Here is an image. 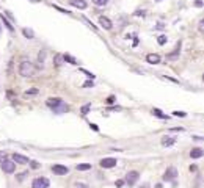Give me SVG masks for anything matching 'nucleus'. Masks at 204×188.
I'll use <instances>...</instances> for the list:
<instances>
[{
  "instance_id": "ddd939ff",
  "label": "nucleus",
  "mask_w": 204,
  "mask_h": 188,
  "mask_svg": "<svg viewBox=\"0 0 204 188\" xmlns=\"http://www.w3.org/2000/svg\"><path fill=\"white\" fill-rule=\"evenodd\" d=\"M202 154H204V150L201 147H195V149H192L190 157L192 158H199V157H202Z\"/></svg>"
},
{
  "instance_id": "72a5a7b5",
  "label": "nucleus",
  "mask_w": 204,
  "mask_h": 188,
  "mask_svg": "<svg viewBox=\"0 0 204 188\" xmlns=\"http://www.w3.org/2000/svg\"><path fill=\"white\" fill-rule=\"evenodd\" d=\"M202 25H204V21L201 19V21H199V27H198V28H199V32H202Z\"/></svg>"
},
{
  "instance_id": "7c9ffc66",
  "label": "nucleus",
  "mask_w": 204,
  "mask_h": 188,
  "mask_svg": "<svg viewBox=\"0 0 204 188\" xmlns=\"http://www.w3.org/2000/svg\"><path fill=\"white\" fill-rule=\"evenodd\" d=\"M113 102H115V97H113V96H110V97L107 99V103H113Z\"/></svg>"
},
{
  "instance_id": "aec40b11",
  "label": "nucleus",
  "mask_w": 204,
  "mask_h": 188,
  "mask_svg": "<svg viewBox=\"0 0 204 188\" xmlns=\"http://www.w3.org/2000/svg\"><path fill=\"white\" fill-rule=\"evenodd\" d=\"M166 41H168V38H166V36H165V35H160V36H159V38H157V42H159V44H160V45H163V44H165V42H166Z\"/></svg>"
},
{
  "instance_id": "9b49d317",
  "label": "nucleus",
  "mask_w": 204,
  "mask_h": 188,
  "mask_svg": "<svg viewBox=\"0 0 204 188\" xmlns=\"http://www.w3.org/2000/svg\"><path fill=\"white\" fill-rule=\"evenodd\" d=\"M13 162L14 163H21V165H25V163H29V158L21 155V154H13Z\"/></svg>"
},
{
  "instance_id": "4c0bfd02",
  "label": "nucleus",
  "mask_w": 204,
  "mask_h": 188,
  "mask_svg": "<svg viewBox=\"0 0 204 188\" xmlns=\"http://www.w3.org/2000/svg\"><path fill=\"white\" fill-rule=\"evenodd\" d=\"M32 2H38V0H32Z\"/></svg>"
},
{
  "instance_id": "20e7f679",
  "label": "nucleus",
  "mask_w": 204,
  "mask_h": 188,
  "mask_svg": "<svg viewBox=\"0 0 204 188\" xmlns=\"http://www.w3.org/2000/svg\"><path fill=\"white\" fill-rule=\"evenodd\" d=\"M138 179H140V174H138L137 171H129L127 176H126V182H127L129 186H134Z\"/></svg>"
},
{
  "instance_id": "a878e982",
  "label": "nucleus",
  "mask_w": 204,
  "mask_h": 188,
  "mask_svg": "<svg viewBox=\"0 0 204 188\" xmlns=\"http://www.w3.org/2000/svg\"><path fill=\"white\" fill-rule=\"evenodd\" d=\"M38 89H30V91H25V96H29V94H36Z\"/></svg>"
},
{
  "instance_id": "cd10ccee",
  "label": "nucleus",
  "mask_w": 204,
  "mask_h": 188,
  "mask_svg": "<svg viewBox=\"0 0 204 188\" xmlns=\"http://www.w3.org/2000/svg\"><path fill=\"white\" fill-rule=\"evenodd\" d=\"M38 60H39V63H42V61H44V52H41V53H39Z\"/></svg>"
},
{
  "instance_id": "0eeeda50",
  "label": "nucleus",
  "mask_w": 204,
  "mask_h": 188,
  "mask_svg": "<svg viewBox=\"0 0 204 188\" xmlns=\"http://www.w3.org/2000/svg\"><path fill=\"white\" fill-rule=\"evenodd\" d=\"M116 163H118L116 158H110V157L100 160V166L102 168H113V166H116Z\"/></svg>"
},
{
  "instance_id": "6e6552de",
  "label": "nucleus",
  "mask_w": 204,
  "mask_h": 188,
  "mask_svg": "<svg viewBox=\"0 0 204 188\" xmlns=\"http://www.w3.org/2000/svg\"><path fill=\"white\" fill-rule=\"evenodd\" d=\"M52 171L55 174H58V176H64V174H68L69 173V169L66 166H63V165H53L52 166Z\"/></svg>"
},
{
  "instance_id": "58836bf2",
  "label": "nucleus",
  "mask_w": 204,
  "mask_h": 188,
  "mask_svg": "<svg viewBox=\"0 0 204 188\" xmlns=\"http://www.w3.org/2000/svg\"><path fill=\"white\" fill-rule=\"evenodd\" d=\"M157 2H160V0H157Z\"/></svg>"
},
{
  "instance_id": "423d86ee",
  "label": "nucleus",
  "mask_w": 204,
  "mask_h": 188,
  "mask_svg": "<svg viewBox=\"0 0 204 188\" xmlns=\"http://www.w3.org/2000/svg\"><path fill=\"white\" fill-rule=\"evenodd\" d=\"M176 176H178V169H176V168H168L165 171V174H163V180H166V182L174 180Z\"/></svg>"
},
{
  "instance_id": "f704fd0d",
  "label": "nucleus",
  "mask_w": 204,
  "mask_h": 188,
  "mask_svg": "<svg viewBox=\"0 0 204 188\" xmlns=\"http://www.w3.org/2000/svg\"><path fill=\"white\" fill-rule=\"evenodd\" d=\"M90 126H91V129H93V130H96V132L99 130V127H97L96 124H90Z\"/></svg>"
},
{
  "instance_id": "b1692460",
  "label": "nucleus",
  "mask_w": 204,
  "mask_h": 188,
  "mask_svg": "<svg viewBox=\"0 0 204 188\" xmlns=\"http://www.w3.org/2000/svg\"><path fill=\"white\" fill-rule=\"evenodd\" d=\"M178 53H179V44H178V49H174V52L168 55V58H174V56H176V55H178Z\"/></svg>"
},
{
  "instance_id": "bb28decb",
  "label": "nucleus",
  "mask_w": 204,
  "mask_h": 188,
  "mask_svg": "<svg viewBox=\"0 0 204 188\" xmlns=\"http://www.w3.org/2000/svg\"><path fill=\"white\" fill-rule=\"evenodd\" d=\"M93 86V82H87V83H83V88H90Z\"/></svg>"
},
{
  "instance_id": "6ab92c4d",
  "label": "nucleus",
  "mask_w": 204,
  "mask_h": 188,
  "mask_svg": "<svg viewBox=\"0 0 204 188\" xmlns=\"http://www.w3.org/2000/svg\"><path fill=\"white\" fill-rule=\"evenodd\" d=\"M93 3H94L96 6H105L108 3V0H93Z\"/></svg>"
},
{
  "instance_id": "e433bc0d",
  "label": "nucleus",
  "mask_w": 204,
  "mask_h": 188,
  "mask_svg": "<svg viewBox=\"0 0 204 188\" xmlns=\"http://www.w3.org/2000/svg\"><path fill=\"white\" fill-rule=\"evenodd\" d=\"M155 188H162V185H160V183H157V185H155Z\"/></svg>"
},
{
  "instance_id": "393cba45",
  "label": "nucleus",
  "mask_w": 204,
  "mask_h": 188,
  "mask_svg": "<svg viewBox=\"0 0 204 188\" xmlns=\"http://www.w3.org/2000/svg\"><path fill=\"white\" fill-rule=\"evenodd\" d=\"M173 115H174V116H181V118H184L185 113H184V111H173Z\"/></svg>"
},
{
  "instance_id": "4be33fe9",
  "label": "nucleus",
  "mask_w": 204,
  "mask_h": 188,
  "mask_svg": "<svg viewBox=\"0 0 204 188\" xmlns=\"http://www.w3.org/2000/svg\"><path fill=\"white\" fill-rule=\"evenodd\" d=\"M0 17H2V21H3V24L6 25V28H8V30H13V25H11V24L8 22V21H6L5 17H3V14H0Z\"/></svg>"
},
{
  "instance_id": "c756f323",
  "label": "nucleus",
  "mask_w": 204,
  "mask_h": 188,
  "mask_svg": "<svg viewBox=\"0 0 204 188\" xmlns=\"http://www.w3.org/2000/svg\"><path fill=\"white\" fill-rule=\"evenodd\" d=\"M32 168H33V169L39 168V163H38V162H32Z\"/></svg>"
},
{
  "instance_id": "f3484780",
  "label": "nucleus",
  "mask_w": 204,
  "mask_h": 188,
  "mask_svg": "<svg viewBox=\"0 0 204 188\" xmlns=\"http://www.w3.org/2000/svg\"><path fill=\"white\" fill-rule=\"evenodd\" d=\"M63 60H64V61H69L71 64H77V60L74 58V56H71V55H64Z\"/></svg>"
},
{
  "instance_id": "f257e3e1",
  "label": "nucleus",
  "mask_w": 204,
  "mask_h": 188,
  "mask_svg": "<svg viewBox=\"0 0 204 188\" xmlns=\"http://www.w3.org/2000/svg\"><path fill=\"white\" fill-rule=\"evenodd\" d=\"M46 103H47V107L50 110H53V113H57V115H63V113L69 111V105L64 103L63 99H60V97H49L46 100Z\"/></svg>"
},
{
  "instance_id": "f8f14e48",
  "label": "nucleus",
  "mask_w": 204,
  "mask_h": 188,
  "mask_svg": "<svg viewBox=\"0 0 204 188\" xmlns=\"http://www.w3.org/2000/svg\"><path fill=\"white\" fill-rule=\"evenodd\" d=\"M69 3L76 8H80V9H85L87 8V2L85 0H69Z\"/></svg>"
},
{
  "instance_id": "1a4fd4ad",
  "label": "nucleus",
  "mask_w": 204,
  "mask_h": 188,
  "mask_svg": "<svg viewBox=\"0 0 204 188\" xmlns=\"http://www.w3.org/2000/svg\"><path fill=\"white\" fill-rule=\"evenodd\" d=\"M99 24L104 27L105 30H112V27H113L112 21H110L108 17H105V16H99Z\"/></svg>"
},
{
  "instance_id": "4468645a",
  "label": "nucleus",
  "mask_w": 204,
  "mask_h": 188,
  "mask_svg": "<svg viewBox=\"0 0 204 188\" xmlns=\"http://www.w3.org/2000/svg\"><path fill=\"white\" fill-rule=\"evenodd\" d=\"M176 143V138L174 136H163L162 138V144L163 146H173Z\"/></svg>"
},
{
  "instance_id": "9d476101",
  "label": "nucleus",
  "mask_w": 204,
  "mask_h": 188,
  "mask_svg": "<svg viewBox=\"0 0 204 188\" xmlns=\"http://www.w3.org/2000/svg\"><path fill=\"white\" fill-rule=\"evenodd\" d=\"M146 61L149 64H159L160 63V55L157 53H148L146 55Z\"/></svg>"
},
{
  "instance_id": "5701e85b",
  "label": "nucleus",
  "mask_w": 204,
  "mask_h": 188,
  "mask_svg": "<svg viewBox=\"0 0 204 188\" xmlns=\"http://www.w3.org/2000/svg\"><path fill=\"white\" fill-rule=\"evenodd\" d=\"M74 188H88V185H87V183H83V182H79V183L74 185Z\"/></svg>"
},
{
  "instance_id": "c85d7f7f",
  "label": "nucleus",
  "mask_w": 204,
  "mask_h": 188,
  "mask_svg": "<svg viewBox=\"0 0 204 188\" xmlns=\"http://www.w3.org/2000/svg\"><path fill=\"white\" fill-rule=\"evenodd\" d=\"M61 60H63V56L57 55V66H60V64H61Z\"/></svg>"
},
{
  "instance_id": "473e14b6",
  "label": "nucleus",
  "mask_w": 204,
  "mask_h": 188,
  "mask_svg": "<svg viewBox=\"0 0 204 188\" xmlns=\"http://www.w3.org/2000/svg\"><path fill=\"white\" fill-rule=\"evenodd\" d=\"M124 185V180H116V186H123Z\"/></svg>"
},
{
  "instance_id": "39448f33",
  "label": "nucleus",
  "mask_w": 204,
  "mask_h": 188,
  "mask_svg": "<svg viewBox=\"0 0 204 188\" xmlns=\"http://www.w3.org/2000/svg\"><path fill=\"white\" fill-rule=\"evenodd\" d=\"M2 169L5 173L11 174V173H14V169H16V163L11 162V160H3V162H2Z\"/></svg>"
},
{
  "instance_id": "c9c22d12",
  "label": "nucleus",
  "mask_w": 204,
  "mask_h": 188,
  "mask_svg": "<svg viewBox=\"0 0 204 188\" xmlns=\"http://www.w3.org/2000/svg\"><path fill=\"white\" fill-rule=\"evenodd\" d=\"M140 188H149V185H148V183H144L143 186H140Z\"/></svg>"
},
{
  "instance_id": "2eb2a0df",
  "label": "nucleus",
  "mask_w": 204,
  "mask_h": 188,
  "mask_svg": "<svg viewBox=\"0 0 204 188\" xmlns=\"http://www.w3.org/2000/svg\"><path fill=\"white\" fill-rule=\"evenodd\" d=\"M151 113H152L154 116L160 118V119H166V115H163V113H162V111H160L159 108H152V111H151Z\"/></svg>"
},
{
  "instance_id": "2f4dec72",
  "label": "nucleus",
  "mask_w": 204,
  "mask_h": 188,
  "mask_svg": "<svg viewBox=\"0 0 204 188\" xmlns=\"http://www.w3.org/2000/svg\"><path fill=\"white\" fill-rule=\"evenodd\" d=\"M195 6H202V2H201V0H196V2H195Z\"/></svg>"
},
{
  "instance_id": "7ed1b4c3",
  "label": "nucleus",
  "mask_w": 204,
  "mask_h": 188,
  "mask_svg": "<svg viewBox=\"0 0 204 188\" xmlns=\"http://www.w3.org/2000/svg\"><path fill=\"white\" fill-rule=\"evenodd\" d=\"M49 185H50V182L46 177H36L32 182V188H49Z\"/></svg>"
},
{
  "instance_id": "a211bd4d",
  "label": "nucleus",
  "mask_w": 204,
  "mask_h": 188,
  "mask_svg": "<svg viewBox=\"0 0 204 188\" xmlns=\"http://www.w3.org/2000/svg\"><path fill=\"white\" fill-rule=\"evenodd\" d=\"M22 33H24V36H25V38H29V39H32V38L35 36V35H33V32H32V30H29V28H24Z\"/></svg>"
},
{
  "instance_id": "dca6fc26",
  "label": "nucleus",
  "mask_w": 204,
  "mask_h": 188,
  "mask_svg": "<svg viewBox=\"0 0 204 188\" xmlns=\"http://www.w3.org/2000/svg\"><path fill=\"white\" fill-rule=\"evenodd\" d=\"M77 169L79 171H88V169H91V165L90 163H82V165H77Z\"/></svg>"
},
{
  "instance_id": "412c9836",
  "label": "nucleus",
  "mask_w": 204,
  "mask_h": 188,
  "mask_svg": "<svg viewBox=\"0 0 204 188\" xmlns=\"http://www.w3.org/2000/svg\"><path fill=\"white\" fill-rule=\"evenodd\" d=\"M90 108H91V103H87V105H83V107H82V110H80V111H82V115H87V113L90 111Z\"/></svg>"
},
{
  "instance_id": "f03ea898",
  "label": "nucleus",
  "mask_w": 204,
  "mask_h": 188,
  "mask_svg": "<svg viewBox=\"0 0 204 188\" xmlns=\"http://www.w3.org/2000/svg\"><path fill=\"white\" fill-rule=\"evenodd\" d=\"M19 74L22 75V77H33L35 74V66L30 60H22L21 64H19Z\"/></svg>"
}]
</instances>
